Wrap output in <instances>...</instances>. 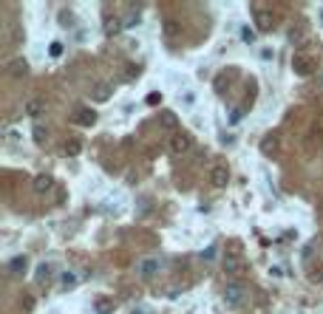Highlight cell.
Returning a JSON list of instances; mask_svg holds the SVG:
<instances>
[{"instance_id":"cell-1","label":"cell","mask_w":323,"mask_h":314,"mask_svg":"<svg viewBox=\"0 0 323 314\" xmlns=\"http://www.w3.org/2000/svg\"><path fill=\"white\" fill-rule=\"evenodd\" d=\"M244 300H247V289H244V283L232 281L224 286V303L230 306V309H241Z\"/></svg>"},{"instance_id":"cell-2","label":"cell","mask_w":323,"mask_h":314,"mask_svg":"<svg viewBox=\"0 0 323 314\" xmlns=\"http://www.w3.org/2000/svg\"><path fill=\"white\" fill-rule=\"evenodd\" d=\"M136 272H139V278L150 281V278H156L162 272V260L159 258H145L142 263H136Z\"/></svg>"},{"instance_id":"cell-3","label":"cell","mask_w":323,"mask_h":314,"mask_svg":"<svg viewBox=\"0 0 323 314\" xmlns=\"http://www.w3.org/2000/svg\"><path fill=\"white\" fill-rule=\"evenodd\" d=\"M88 96H91V102H108L114 96V85H111V82H94L91 91H88Z\"/></svg>"},{"instance_id":"cell-4","label":"cell","mask_w":323,"mask_h":314,"mask_svg":"<svg viewBox=\"0 0 323 314\" xmlns=\"http://www.w3.org/2000/svg\"><path fill=\"white\" fill-rule=\"evenodd\" d=\"M32 187H34L37 195H46V192L54 190V176H51V173H37L34 181H32Z\"/></svg>"},{"instance_id":"cell-5","label":"cell","mask_w":323,"mask_h":314,"mask_svg":"<svg viewBox=\"0 0 323 314\" xmlns=\"http://www.w3.org/2000/svg\"><path fill=\"white\" fill-rule=\"evenodd\" d=\"M190 145H193V139L187 133H179V130H176V133L170 136V150H173V153H187Z\"/></svg>"},{"instance_id":"cell-6","label":"cell","mask_w":323,"mask_h":314,"mask_svg":"<svg viewBox=\"0 0 323 314\" xmlns=\"http://www.w3.org/2000/svg\"><path fill=\"white\" fill-rule=\"evenodd\" d=\"M210 184H213V187H227V184H230V170L224 167V164L213 167L210 170Z\"/></svg>"},{"instance_id":"cell-7","label":"cell","mask_w":323,"mask_h":314,"mask_svg":"<svg viewBox=\"0 0 323 314\" xmlns=\"http://www.w3.org/2000/svg\"><path fill=\"white\" fill-rule=\"evenodd\" d=\"M74 122L82 125V127H91V125L97 122V111H94V108H77V111H74Z\"/></svg>"},{"instance_id":"cell-8","label":"cell","mask_w":323,"mask_h":314,"mask_svg":"<svg viewBox=\"0 0 323 314\" xmlns=\"http://www.w3.org/2000/svg\"><path fill=\"white\" fill-rule=\"evenodd\" d=\"M9 74H12V77H26V74H29V63H26L23 57L9 60Z\"/></svg>"},{"instance_id":"cell-9","label":"cell","mask_w":323,"mask_h":314,"mask_svg":"<svg viewBox=\"0 0 323 314\" xmlns=\"http://www.w3.org/2000/svg\"><path fill=\"white\" fill-rule=\"evenodd\" d=\"M9 272H12V275H26V272H29V258H26V255L12 258L9 260Z\"/></svg>"},{"instance_id":"cell-10","label":"cell","mask_w":323,"mask_h":314,"mask_svg":"<svg viewBox=\"0 0 323 314\" xmlns=\"http://www.w3.org/2000/svg\"><path fill=\"white\" fill-rule=\"evenodd\" d=\"M255 23H258V29H261V31H269V29H272V17H269L266 11H261L258 3H255Z\"/></svg>"},{"instance_id":"cell-11","label":"cell","mask_w":323,"mask_h":314,"mask_svg":"<svg viewBox=\"0 0 323 314\" xmlns=\"http://www.w3.org/2000/svg\"><path fill=\"white\" fill-rule=\"evenodd\" d=\"M261 150H264L266 156H278V136L275 133H266L264 142H261Z\"/></svg>"},{"instance_id":"cell-12","label":"cell","mask_w":323,"mask_h":314,"mask_svg":"<svg viewBox=\"0 0 323 314\" xmlns=\"http://www.w3.org/2000/svg\"><path fill=\"white\" fill-rule=\"evenodd\" d=\"M122 29H125V23L119 20V17H105V34L108 37H116Z\"/></svg>"},{"instance_id":"cell-13","label":"cell","mask_w":323,"mask_h":314,"mask_svg":"<svg viewBox=\"0 0 323 314\" xmlns=\"http://www.w3.org/2000/svg\"><path fill=\"white\" fill-rule=\"evenodd\" d=\"M241 252H244L241 241H230L227 244V260H241Z\"/></svg>"},{"instance_id":"cell-14","label":"cell","mask_w":323,"mask_h":314,"mask_svg":"<svg viewBox=\"0 0 323 314\" xmlns=\"http://www.w3.org/2000/svg\"><path fill=\"white\" fill-rule=\"evenodd\" d=\"M159 122L164 125V127H170V130H173V127H179V116H176L173 111H162L159 113Z\"/></svg>"},{"instance_id":"cell-15","label":"cell","mask_w":323,"mask_h":314,"mask_svg":"<svg viewBox=\"0 0 323 314\" xmlns=\"http://www.w3.org/2000/svg\"><path fill=\"white\" fill-rule=\"evenodd\" d=\"M179 31H182V26H179V20H164V37H179Z\"/></svg>"},{"instance_id":"cell-16","label":"cell","mask_w":323,"mask_h":314,"mask_svg":"<svg viewBox=\"0 0 323 314\" xmlns=\"http://www.w3.org/2000/svg\"><path fill=\"white\" fill-rule=\"evenodd\" d=\"M82 153V142L80 139H68L65 142V156H80Z\"/></svg>"},{"instance_id":"cell-17","label":"cell","mask_w":323,"mask_h":314,"mask_svg":"<svg viewBox=\"0 0 323 314\" xmlns=\"http://www.w3.org/2000/svg\"><path fill=\"white\" fill-rule=\"evenodd\" d=\"M60 286H63V289H74V286H77V275H74V272H63V275H60Z\"/></svg>"},{"instance_id":"cell-18","label":"cell","mask_w":323,"mask_h":314,"mask_svg":"<svg viewBox=\"0 0 323 314\" xmlns=\"http://www.w3.org/2000/svg\"><path fill=\"white\" fill-rule=\"evenodd\" d=\"M295 71H298L300 77H306V74L312 71V65L306 63V57H298V60H295Z\"/></svg>"},{"instance_id":"cell-19","label":"cell","mask_w":323,"mask_h":314,"mask_svg":"<svg viewBox=\"0 0 323 314\" xmlns=\"http://www.w3.org/2000/svg\"><path fill=\"white\" fill-rule=\"evenodd\" d=\"M26 113H29V116H40V113H43V102H40V99H32L29 105H26Z\"/></svg>"},{"instance_id":"cell-20","label":"cell","mask_w":323,"mask_h":314,"mask_svg":"<svg viewBox=\"0 0 323 314\" xmlns=\"http://www.w3.org/2000/svg\"><path fill=\"white\" fill-rule=\"evenodd\" d=\"M145 102H148L150 108H156V105H162V94L159 91H150L148 96H145Z\"/></svg>"},{"instance_id":"cell-21","label":"cell","mask_w":323,"mask_h":314,"mask_svg":"<svg viewBox=\"0 0 323 314\" xmlns=\"http://www.w3.org/2000/svg\"><path fill=\"white\" fill-rule=\"evenodd\" d=\"M238 269H241V260H224V272H230V275H235Z\"/></svg>"},{"instance_id":"cell-22","label":"cell","mask_w":323,"mask_h":314,"mask_svg":"<svg viewBox=\"0 0 323 314\" xmlns=\"http://www.w3.org/2000/svg\"><path fill=\"white\" fill-rule=\"evenodd\" d=\"M241 40H244V43H255V31L250 29V26H244V29H241Z\"/></svg>"},{"instance_id":"cell-23","label":"cell","mask_w":323,"mask_h":314,"mask_svg":"<svg viewBox=\"0 0 323 314\" xmlns=\"http://www.w3.org/2000/svg\"><path fill=\"white\" fill-rule=\"evenodd\" d=\"M122 23H125V29H130V26H136V23H139V11H130V14H128V17H125Z\"/></svg>"},{"instance_id":"cell-24","label":"cell","mask_w":323,"mask_h":314,"mask_svg":"<svg viewBox=\"0 0 323 314\" xmlns=\"http://www.w3.org/2000/svg\"><path fill=\"white\" fill-rule=\"evenodd\" d=\"M213 258H216V244H213V247H207L204 252H201V260H213Z\"/></svg>"},{"instance_id":"cell-25","label":"cell","mask_w":323,"mask_h":314,"mask_svg":"<svg viewBox=\"0 0 323 314\" xmlns=\"http://www.w3.org/2000/svg\"><path fill=\"white\" fill-rule=\"evenodd\" d=\"M34 142H40V145L46 142V130L43 127H34Z\"/></svg>"},{"instance_id":"cell-26","label":"cell","mask_w":323,"mask_h":314,"mask_svg":"<svg viewBox=\"0 0 323 314\" xmlns=\"http://www.w3.org/2000/svg\"><path fill=\"white\" fill-rule=\"evenodd\" d=\"M48 54H51V57H60V54H63V45H60V43H51Z\"/></svg>"},{"instance_id":"cell-27","label":"cell","mask_w":323,"mask_h":314,"mask_svg":"<svg viewBox=\"0 0 323 314\" xmlns=\"http://www.w3.org/2000/svg\"><path fill=\"white\" fill-rule=\"evenodd\" d=\"M99 314H111V303L108 300H99V309H97Z\"/></svg>"},{"instance_id":"cell-28","label":"cell","mask_w":323,"mask_h":314,"mask_svg":"<svg viewBox=\"0 0 323 314\" xmlns=\"http://www.w3.org/2000/svg\"><path fill=\"white\" fill-rule=\"evenodd\" d=\"M48 272H51V263H43V266H40V269H37V275H40V278H46Z\"/></svg>"},{"instance_id":"cell-29","label":"cell","mask_w":323,"mask_h":314,"mask_svg":"<svg viewBox=\"0 0 323 314\" xmlns=\"http://www.w3.org/2000/svg\"><path fill=\"white\" fill-rule=\"evenodd\" d=\"M130 314H145V312H130Z\"/></svg>"}]
</instances>
